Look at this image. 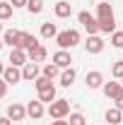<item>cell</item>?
<instances>
[{"instance_id":"16","label":"cell","mask_w":123,"mask_h":125,"mask_svg":"<svg viewBox=\"0 0 123 125\" xmlns=\"http://www.w3.org/2000/svg\"><path fill=\"white\" fill-rule=\"evenodd\" d=\"M53 10H56V17H61V19H65V17L73 15V5H70L68 0H58Z\"/></svg>"},{"instance_id":"21","label":"cell","mask_w":123,"mask_h":125,"mask_svg":"<svg viewBox=\"0 0 123 125\" xmlns=\"http://www.w3.org/2000/svg\"><path fill=\"white\" fill-rule=\"evenodd\" d=\"M41 36H44V39H56V36H58V27L51 24V22H44V24H41Z\"/></svg>"},{"instance_id":"23","label":"cell","mask_w":123,"mask_h":125,"mask_svg":"<svg viewBox=\"0 0 123 125\" xmlns=\"http://www.w3.org/2000/svg\"><path fill=\"white\" fill-rule=\"evenodd\" d=\"M12 12H15L12 2H0V22H2V19H10Z\"/></svg>"},{"instance_id":"33","label":"cell","mask_w":123,"mask_h":125,"mask_svg":"<svg viewBox=\"0 0 123 125\" xmlns=\"http://www.w3.org/2000/svg\"><path fill=\"white\" fill-rule=\"evenodd\" d=\"M0 125H12V120H10V118L5 115V118H0Z\"/></svg>"},{"instance_id":"14","label":"cell","mask_w":123,"mask_h":125,"mask_svg":"<svg viewBox=\"0 0 123 125\" xmlns=\"http://www.w3.org/2000/svg\"><path fill=\"white\" fill-rule=\"evenodd\" d=\"M19 36H22V31H17V29L2 31V41H5V46H10V48H17V46H19Z\"/></svg>"},{"instance_id":"7","label":"cell","mask_w":123,"mask_h":125,"mask_svg":"<svg viewBox=\"0 0 123 125\" xmlns=\"http://www.w3.org/2000/svg\"><path fill=\"white\" fill-rule=\"evenodd\" d=\"M39 46V39L34 36V34H27V31H22V36H19V46L17 48H22V51H34V48Z\"/></svg>"},{"instance_id":"18","label":"cell","mask_w":123,"mask_h":125,"mask_svg":"<svg viewBox=\"0 0 123 125\" xmlns=\"http://www.w3.org/2000/svg\"><path fill=\"white\" fill-rule=\"evenodd\" d=\"M41 75L48 79H56V77H61V67L56 65V62H46L44 67H41Z\"/></svg>"},{"instance_id":"20","label":"cell","mask_w":123,"mask_h":125,"mask_svg":"<svg viewBox=\"0 0 123 125\" xmlns=\"http://www.w3.org/2000/svg\"><path fill=\"white\" fill-rule=\"evenodd\" d=\"M29 60L31 62H44V60H46V48L39 43L34 51H29Z\"/></svg>"},{"instance_id":"17","label":"cell","mask_w":123,"mask_h":125,"mask_svg":"<svg viewBox=\"0 0 123 125\" xmlns=\"http://www.w3.org/2000/svg\"><path fill=\"white\" fill-rule=\"evenodd\" d=\"M77 77V72H75V67H65L61 72V87H73V82H75Z\"/></svg>"},{"instance_id":"4","label":"cell","mask_w":123,"mask_h":125,"mask_svg":"<svg viewBox=\"0 0 123 125\" xmlns=\"http://www.w3.org/2000/svg\"><path fill=\"white\" fill-rule=\"evenodd\" d=\"M77 22L87 29V34L89 36H94V34H99V22H97V17H92L87 10H82L80 15H77Z\"/></svg>"},{"instance_id":"39","label":"cell","mask_w":123,"mask_h":125,"mask_svg":"<svg viewBox=\"0 0 123 125\" xmlns=\"http://www.w3.org/2000/svg\"><path fill=\"white\" fill-rule=\"evenodd\" d=\"M106 125H109V123H106Z\"/></svg>"},{"instance_id":"8","label":"cell","mask_w":123,"mask_h":125,"mask_svg":"<svg viewBox=\"0 0 123 125\" xmlns=\"http://www.w3.org/2000/svg\"><path fill=\"white\" fill-rule=\"evenodd\" d=\"M36 77H41V67H39V62H27L24 67H22V79H29V82H34Z\"/></svg>"},{"instance_id":"27","label":"cell","mask_w":123,"mask_h":125,"mask_svg":"<svg viewBox=\"0 0 123 125\" xmlns=\"http://www.w3.org/2000/svg\"><path fill=\"white\" fill-rule=\"evenodd\" d=\"M70 125H87V118L82 115V113H70Z\"/></svg>"},{"instance_id":"13","label":"cell","mask_w":123,"mask_h":125,"mask_svg":"<svg viewBox=\"0 0 123 125\" xmlns=\"http://www.w3.org/2000/svg\"><path fill=\"white\" fill-rule=\"evenodd\" d=\"M44 113H46V111H44V104H41L39 99H36V101H29V104H27V115H29L31 120H39V118H41Z\"/></svg>"},{"instance_id":"15","label":"cell","mask_w":123,"mask_h":125,"mask_svg":"<svg viewBox=\"0 0 123 125\" xmlns=\"http://www.w3.org/2000/svg\"><path fill=\"white\" fill-rule=\"evenodd\" d=\"M24 115H27V106H22V104L7 106V118L10 120H24Z\"/></svg>"},{"instance_id":"12","label":"cell","mask_w":123,"mask_h":125,"mask_svg":"<svg viewBox=\"0 0 123 125\" xmlns=\"http://www.w3.org/2000/svg\"><path fill=\"white\" fill-rule=\"evenodd\" d=\"M51 62H56L61 70H65V67H70V62H73V55L68 53V51H58V53H53V58H51Z\"/></svg>"},{"instance_id":"6","label":"cell","mask_w":123,"mask_h":125,"mask_svg":"<svg viewBox=\"0 0 123 125\" xmlns=\"http://www.w3.org/2000/svg\"><path fill=\"white\" fill-rule=\"evenodd\" d=\"M85 48H87V53H92V55H97V53H101L104 51V39L101 36H87V41H85Z\"/></svg>"},{"instance_id":"32","label":"cell","mask_w":123,"mask_h":125,"mask_svg":"<svg viewBox=\"0 0 123 125\" xmlns=\"http://www.w3.org/2000/svg\"><path fill=\"white\" fill-rule=\"evenodd\" d=\"M51 125H70V123H68V120H63V118H58V120H53Z\"/></svg>"},{"instance_id":"24","label":"cell","mask_w":123,"mask_h":125,"mask_svg":"<svg viewBox=\"0 0 123 125\" xmlns=\"http://www.w3.org/2000/svg\"><path fill=\"white\" fill-rule=\"evenodd\" d=\"M34 84H36V92H44V89H48V87H53V82H51L48 77H44V75L34 79Z\"/></svg>"},{"instance_id":"5","label":"cell","mask_w":123,"mask_h":125,"mask_svg":"<svg viewBox=\"0 0 123 125\" xmlns=\"http://www.w3.org/2000/svg\"><path fill=\"white\" fill-rule=\"evenodd\" d=\"M27 62H29V53H27V51H22V48H12V51H10V65L24 67Z\"/></svg>"},{"instance_id":"11","label":"cell","mask_w":123,"mask_h":125,"mask_svg":"<svg viewBox=\"0 0 123 125\" xmlns=\"http://www.w3.org/2000/svg\"><path fill=\"white\" fill-rule=\"evenodd\" d=\"M87 89H99V87H104V75L99 72V70H92V72H87Z\"/></svg>"},{"instance_id":"1","label":"cell","mask_w":123,"mask_h":125,"mask_svg":"<svg viewBox=\"0 0 123 125\" xmlns=\"http://www.w3.org/2000/svg\"><path fill=\"white\" fill-rule=\"evenodd\" d=\"M97 22H99V31L104 34H113L116 31V19H113V7L109 2H99L97 5Z\"/></svg>"},{"instance_id":"28","label":"cell","mask_w":123,"mask_h":125,"mask_svg":"<svg viewBox=\"0 0 123 125\" xmlns=\"http://www.w3.org/2000/svg\"><path fill=\"white\" fill-rule=\"evenodd\" d=\"M111 72H113V77H116V79H123V60H116V62H113Z\"/></svg>"},{"instance_id":"25","label":"cell","mask_w":123,"mask_h":125,"mask_svg":"<svg viewBox=\"0 0 123 125\" xmlns=\"http://www.w3.org/2000/svg\"><path fill=\"white\" fill-rule=\"evenodd\" d=\"M27 10H29L31 15H39V12L44 10V0H29V2H27Z\"/></svg>"},{"instance_id":"2","label":"cell","mask_w":123,"mask_h":125,"mask_svg":"<svg viewBox=\"0 0 123 125\" xmlns=\"http://www.w3.org/2000/svg\"><path fill=\"white\" fill-rule=\"evenodd\" d=\"M56 43H58L63 51H68V48H75L77 43H80V31H77V29L58 31V36H56Z\"/></svg>"},{"instance_id":"37","label":"cell","mask_w":123,"mask_h":125,"mask_svg":"<svg viewBox=\"0 0 123 125\" xmlns=\"http://www.w3.org/2000/svg\"><path fill=\"white\" fill-rule=\"evenodd\" d=\"M121 29H123V22H121Z\"/></svg>"},{"instance_id":"19","label":"cell","mask_w":123,"mask_h":125,"mask_svg":"<svg viewBox=\"0 0 123 125\" xmlns=\"http://www.w3.org/2000/svg\"><path fill=\"white\" fill-rule=\"evenodd\" d=\"M104 118H106L109 125H118V123H121V118H123V111H118V108H109L106 113H104Z\"/></svg>"},{"instance_id":"10","label":"cell","mask_w":123,"mask_h":125,"mask_svg":"<svg viewBox=\"0 0 123 125\" xmlns=\"http://www.w3.org/2000/svg\"><path fill=\"white\" fill-rule=\"evenodd\" d=\"M2 79H5L7 84H17V82H22V70L15 67V65H7L5 72H2Z\"/></svg>"},{"instance_id":"34","label":"cell","mask_w":123,"mask_h":125,"mask_svg":"<svg viewBox=\"0 0 123 125\" xmlns=\"http://www.w3.org/2000/svg\"><path fill=\"white\" fill-rule=\"evenodd\" d=\"M2 72H5V65H2V62H0V77H2Z\"/></svg>"},{"instance_id":"9","label":"cell","mask_w":123,"mask_h":125,"mask_svg":"<svg viewBox=\"0 0 123 125\" xmlns=\"http://www.w3.org/2000/svg\"><path fill=\"white\" fill-rule=\"evenodd\" d=\"M101 89H104V94H106V99L116 101V99L123 94V84H121V82H106Z\"/></svg>"},{"instance_id":"38","label":"cell","mask_w":123,"mask_h":125,"mask_svg":"<svg viewBox=\"0 0 123 125\" xmlns=\"http://www.w3.org/2000/svg\"><path fill=\"white\" fill-rule=\"evenodd\" d=\"M99 2H101V0H99Z\"/></svg>"},{"instance_id":"22","label":"cell","mask_w":123,"mask_h":125,"mask_svg":"<svg viewBox=\"0 0 123 125\" xmlns=\"http://www.w3.org/2000/svg\"><path fill=\"white\" fill-rule=\"evenodd\" d=\"M39 101L41 104H53L56 101V87H48L44 92H39Z\"/></svg>"},{"instance_id":"31","label":"cell","mask_w":123,"mask_h":125,"mask_svg":"<svg viewBox=\"0 0 123 125\" xmlns=\"http://www.w3.org/2000/svg\"><path fill=\"white\" fill-rule=\"evenodd\" d=\"M116 108H118V111H123V94L118 96V99H116Z\"/></svg>"},{"instance_id":"35","label":"cell","mask_w":123,"mask_h":125,"mask_svg":"<svg viewBox=\"0 0 123 125\" xmlns=\"http://www.w3.org/2000/svg\"><path fill=\"white\" fill-rule=\"evenodd\" d=\"M2 46H5V41H2V39H0V51H2Z\"/></svg>"},{"instance_id":"30","label":"cell","mask_w":123,"mask_h":125,"mask_svg":"<svg viewBox=\"0 0 123 125\" xmlns=\"http://www.w3.org/2000/svg\"><path fill=\"white\" fill-rule=\"evenodd\" d=\"M29 0H12V7H27Z\"/></svg>"},{"instance_id":"29","label":"cell","mask_w":123,"mask_h":125,"mask_svg":"<svg viewBox=\"0 0 123 125\" xmlns=\"http://www.w3.org/2000/svg\"><path fill=\"white\" fill-rule=\"evenodd\" d=\"M5 92H7V82H5V79H0V99L5 96Z\"/></svg>"},{"instance_id":"26","label":"cell","mask_w":123,"mask_h":125,"mask_svg":"<svg viewBox=\"0 0 123 125\" xmlns=\"http://www.w3.org/2000/svg\"><path fill=\"white\" fill-rule=\"evenodd\" d=\"M111 46L113 48H123V29L111 34Z\"/></svg>"},{"instance_id":"3","label":"cell","mask_w":123,"mask_h":125,"mask_svg":"<svg viewBox=\"0 0 123 125\" xmlns=\"http://www.w3.org/2000/svg\"><path fill=\"white\" fill-rule=\"evenodd\" d=\"M68 113H70V104H68V99H56L53 104H48V115H51L53 120L65 118Z\"/></svg>"},{"instance_id":"36","label":"cell","mask_w":123,"mask_h":125,"mask_svg":"<svg viewBox=\"0 0 123 125\" xmlns=\"http://www.w3.org/2000/svg\"><path fill=\"white\" fill-rule=\"evenodd\" d=\"M0 34H2V24H0Z\"/></svg>"}]
</instances>
